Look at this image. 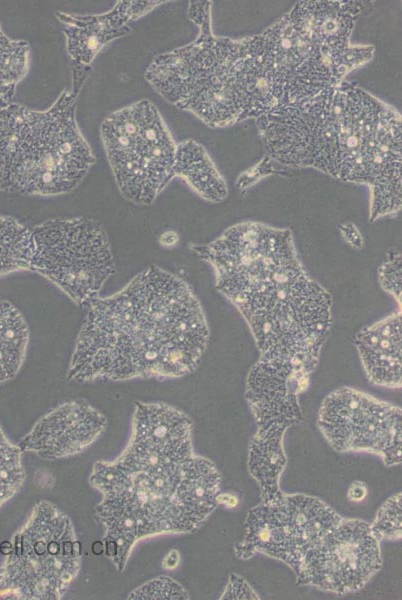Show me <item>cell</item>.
Returning a JSON list of instances; mask_svg holds the SVG:
<instances>
[{
    "label": "cell",
    "instance_id": "obj_1",
    "mask_svg": "<svg viewBox=\"0 0 402 600\" xmlns=\"http://www.w3.org/2000/svg\"><path fill=\"white\" fill-rule=\"evenodd\" d=\"M192 428L174 406L137 401L123 452L94 463L89 482L102 496L95 518L104 554L119 572L140 540L193 532L218 505L220 473L194 454Z\"/></svg>",
    "mask_w": 402,
    "mask_h": 600
},
{
    "label": "cell",
    "instance_id": "obj_2",
    "mask_svg": "<svg viewBox=\"0 0 402 600\" xmlns=\"http://www.w3.org/2000/svg\"><path fill=\"white\" fill-rule=\"evenodd\" d=\"M87 307L67 370L73 382L180 378L197 368L208 345L193 288L159 266Z\"/></svg>",
    "mask_w": 402,
    "mask_h": 600
},
{
    "label": "cell",
    "instance_id": "obj_3",
    "mask_svg": "<svg viewBox=\"0 0 402 600\" xmlns=\"http://www.w3.org/2000/svg\"><path fill=\"white\" fill-rule=\"evenodd\" d=\"M190 249L212 268L216 289L244 318L259 356L315 371L332 325V297L306 271L290 229L243 221Z\"/></svg>",
    "mask_w": 402,
    "mask_h": 600
},
{
    "label": "cell",
    "instance_id": "obj_4",
    "mask_svg": "<svg viewBox=\"0 0 402 600\" xmlns=\"http://www.w3.org/2000/svg\"><path fill=\"white\" fill-rule=\"evenodd\" d=\"M77 95L63 91L46 110L0 109V191L58 196L74 190L95 163L76 121Z\"/></svg>",
    "mask_w": 402,
    "mask_h": 600
},
{
    "label": "cell",
    "instance_id": "obj_5",
    "mask_svg": "<svg viewBox=\"0 0 402 600\" xmlns=\"http://www.w3.org/2000/svg\"><path fill=\"white\" fill-rule=\"evenodd\" d=\"M211 2L191 1L188 17L200 29L186 46L155 56L144 77L165 100L211 127L240 122L234 88L237 41L211 30Z\"/></svg>",
    "mask_w": 402,
    "mask_h": 600
},
{
    "label": "cell",
    "instance_id": "obj_6",
    "mask_svg": "<svg viewBox=\"0 0 402 600\" xmlns=\"http://www.w3.org/2000/svg\"><path fill=\"white\" fill-rule=\"evenodd\" d=\"M81 566V542L69 517L38 501L0 566V599H62Z\"/></svg>",
    "mask_w": 402,
    "mask_h": 600
},
{
    "label": "cell",
    "instance_id": "obj_7",
    "mask_svg": "<svg viewBox=\"0 0 402 600\" xmlns=\"http://www.w3.org/2000/svg\"><path fill=\"white\" fill-rule=\"evenodd\" d=\"M100 131L121 195L137 205L152 204L175 177L177 147L157 107L139 100L110 113Z\"/></svg>",
    "mask_w": 402,
    "mask_h": 600
},
{
    "label": "cell",
    "instance_id": "obj_8",
    "mask_svg": "<svg viewBox=\"0 0 402 600\" xmlns=\"http://www.w3.org/2000/svg\"><path fill=\"white\" fill-rule=\"evenodd\" d=\"M28 270L58 287L74 303L88 306L115 272L108 235L96 220L61 217L30 228Z\"/></svg>",
    "mask_w": 402,
    "mask_h": 600
},
{
    "label": "cell",
    "instance_id": "obj_9",
    "mask_svg": "<svg viewBox=\"0 0 402 600\" xmlns=\"http://www.w3.org/2000/svg\"><path fill=\"white\" fill-rule=\"evenodd\" d=\"M347 81L317 96L277 107L257 119L267 157L293 167H313L332 177Z\"/></svg>",
    "mask_w": 402,
    "mask_h": 600
},
{
    "label": "cell",
    "instance_id": "obj_10",
    "mask_svg": "<svg viewBox=\"0 0 402 600\" xmlns=\"http://www.w3.org/2000/svg\"><path fill=\"white\" fill-rule=\"evenodd\" d=\"M342 517L320 499L285 494L261 502L247 514L244 539L235 546L241 559L255 552L278 559L295 574L307 554Z\"/></svg>",
    "mask_w": 402,
    "mask_h": 600
},
{
    "label": "cell",
    "instance_id": "obj_11",
    "mask_svg": "<svg viewBox=\"0 0 402 600\" xmlns=\"http://www.w3.org/2000/svg\"><path fill=\"white\" fill-rule=\"evenodd\" d=\"M318 427L337 452H369L386 466L402 462L401 408L351 387L329 393L319 408Z\"/></svg>",
    "mask_w": 402,
    "mask_h": 600
},
{
    "label": "cell",
    "instance_id": "obj_12",
    "mask_svg": "<svg viewBox=\"0 0 402 600\" xmlns=\"http://www.w3.org/2000/svg\"><path fill=\"white\" fill-rule=\"evenodd\" d=\"M381 566L370 524L342 518L307 552L296 576L299 584L342 595L363 588Z\"/></svg>",
    "mask_w": 402,
    "mask_h": 600
},
{
    "label": "cell",
    "instance_id": "obj_13",
    "mask_svg": "<svg viewBox=\"0 0 402 600\" xmlns=\"http://www.w3.org/2000/svg\"><path fill=\"white\" fill-rule=\"evenodd\" d=\"M312 372L288 359L259 356L250 368L245 397L257 428H289L302 420L299 396Z\"/></svg>",
    "mask_w": 402,
    "mask_h": 600
},
{
    "label": "cell",
    "instance_id": "obj_14",
    "mask_svg": "<svg viewBox=\"0 0 402 600\" xmlns=\"http://www.w3.org/2000/svg\"><path fill=\"white\" fill-rule=\"evenodd\" d=\"M166 1L120 0L101 14L79 15L57 11L72 67V89L78 96L99 52L111 41L128 34L129 23Z\"/></svg>",
    "mask_w": 402,
    "mask_h": 600
},
{
    "label": "cell",
    "instance_id": "obj_15",
    "mask_svg": "<svg viewBox=\"0 0 402 600\" xmlns=\"http://www.w3.org/2000/svg\"><path fill=\"white\" fill-rule=\"evenodd\" d=\"M106 426L99 410L83 400H69L43 415L18 446L47 460L67 458L88 448Z\"/></svg>",
    "mask_w": 402,
    "mask_h": 600
},
{
    "label": "cell",
    "instance_id": "obj_16",
    "mask_svg": "<svg viewBox=\"0 0 402 600\" xmlns=\"http://www.w3.org/2000/svg\"><path fill=\"white\" fill-rule=\"evenodd\" d=\"M361 184L370 189L371 222L401 209V116L385 104L362 157Z\"/></svg>",
    "mask_w": 402,
    "mask_h": 600
},
{
    "label": "cell",
    "instance_id": "obj_17",
    "mask_svg": "<svg viewBox=\"0 0 402 600\" xmlns=\"http://www.w3.org/2000/svg\"><path fill=\"white\" fill-rule=\"evenodd\" d=\"M368 4L367 1H300L287 14L324 56L335 62H347L357 53V46L349 42L351 32Z\"/></svg>",
    "mask_w": 402,
    "mask_h": 600
},
{
    "label": "cell",
    "instance_id": "obj_18",
    "mask_svg": "<svg viewBox=\"0 0 402 600\" xmlns=\"http://www.w3.org/2000/svg\"><path fill=\"white\" fill-rule=\"evenodd\" d=\"M385 103L348 82L341 114L334 178L361 183L362 157L377 126Z\"/></svg>",
    "mask_w": 402,
    "mask_h": 600
},
{
    "label": "cell",
    "instance_id": "obj_19",
    "mask_svg": "<svg viewBox=\"0 0 402 600\" xmlns=\"http://www.w3.org/2000/svg\"><path fill=\"white\" fill-rule=\"evenodd\" d=\"M353 343L370 383L401 388V311L362 328L354 335Z\"/></svg>",
    "mask_w": 402,
    "mask_h": 600
},
{
    "label": "cell",
    "instance_id": "obj_20",
    "mask_svg": "<svg viewBox=\"0 0 402 600\" xmlns=\"http://www.w3.org/2000/svg\"><path fill=\"white\" fill-rule=\"evenodd\" d=\"M234 88L240 121L258 119L281 105V94L270 66L252 36L237 41Z\"/></svg>",
    "mask_w": 402,
    "mask_h": 600
},
{
    "label": "cell",
    "instance_id": "obj_21",
    "mask_svg": "<svg viewBox=\"0 0 402 600\" xmlns=\"http://www.w3.org/2000/svg\"><path fill=\"white\" fill-rule=\"evenodd\" d=\"M287 428L269 427L257 429L250 446L248 470L261 489V502H271L283 492L279 478L287 459L283 447V436Z\"/></svg>",
    "mask_w": 402,
    "mask_h": 600
},
{
    "label": "cell",
    "instance_id": "obj_22",
    "mask_svg": "<svg viewBox=\"0 0 402 600\" xmlns=\"http://www.w3.org/2000/svg\"><path fill=\"white\" fill-rule=\"evenodd\" d=\"M173 172L208 201L222 202L228 195L226 182L208 153L192 139L177 144Z\"/></svg>",
    "mask_w": 402,
    "mask_h": 600
},
{
    "label": "cell",
    "instance_id": "obj_23",
    "mask_svg": "<svg viewBox=\"0 0 402 600\" xmlns=\"http://www.w3.org/2000/svg\"><path fill=\"white\" fill-rule=\"evenodd\" d=\"M29 344V328L22 313L10 302L0 300V383L20 371Z\"/></svg>",
    "mask_w": 402,
    "mask_h": 600
},
{
    "label": "cell",
    "instance_id": "obj_24",
    "mask_svg": "<svg viewBox=\"0 0 402 600\" xmlns=\"http://www.w3.org/2000/svg\"><path fill=\"white\" fill-rule=\"evenodd\" d=\"M29 59L28 42L10 39L0 26V109L12 103L16 87L28 71Z\"/></svg>",
    "mask_w": 402,
    "mask_h": 600
},
{
    "label": "cell",
    "instance_id": "obj_25",
    "mask_svg": "<svg viewBox=\"0 0 402 600\" xmlns=\"http://www.w3.org/2000/svg\"><path fill=\"white\" fill-rule=\"evenodd\" d=\"M30 228L15 218L0 215V276L28 270Z\"/></svg>",
    "mask_w": 402,
    "mask_h": 600
},
{
    "label": "cell",
    "instance_id": "obj_26",
    "mask_svg": "<svg viewBox=\"0 0 402 600\" xmlns=\"http://www.w3.org/2000/svg\"><path fill=\"white\" fill-rule=\"evenodd\" d=\"M24 480L22 450L7 439L0 427V507L18 492Z\"/></svg>",
    "mask_w": 402,
    "mask_h": 600
},
{
    "label": "cell",
    "instance_id": "obj_27",
    "mask_svg": "<svg viewBox=\"0 0 402 600\" xmlns=\"http://www.w3.org/2000/svg\"><path fill=\"white\" fill-rule=\"evenodd\" d=\"M374 536L379 540L399 541L402 537L401 492L389 497L377 511L370 524Z\"/></svg>",
    "mask_w": 402,
    "mask_h": 600
},
{
    "label": "cell",
    "instance_id": "obj_28",
    "mask_svg": "<svg viewBox=\"0 0 402 600\" xmlns=\"http://www.w3.org/2000/svg\"><path fill=\"white\" fill-rule=\"evenodd\" d=\"M128 599H173L187 600L189 595L184 587L174 579L160 576L149 580L133 590Z\"/></svg>",
    "mask_w": 402,
    "mask_h": 600
},
{
    "label": "cell",
    "instance_id": "obj_29",
    "mask_svg": "<svg viewBox=\"0 0 402 600\" xmlns=\"http://www.w3.org/2000/svg\"><path fill=\"white\" fill-rule=\"evenodd\" d=\"M382 289L401 305V253L397 249L387 252L378 269Z\"/></svg>",
    "mask_w": 402,
    "mask_h": 600
},
{
    "label": "cell",
    "instance_id": "obj_30",
    "mask_svg": "<svg viewBox=\"0 0 402 600\" xmlns=\"http://www.w3.org/2000/svg\"><path fill=\"white\" fill-rule=\"evenodd\" d=\"M220 599H259V596L243 577L233 573Z\"/></svg>",
    "mask_w": 402,
    "mask_h": 600
},
{
    "label": "cell",
    "instance_id": "obj_31",
    "mask_svg": "<svg viewBox=\"0 0 402 600\" xmlns=\"http://www.w3.org/2000/svg\"><path fill=\"white\" fill-rule=\"evenodd\" d=\"M272 170L271 159L267 157L257 164L254 168L246 171L239 177L238 186L239 188H245L257 181L262 176L270 173Z\"/></svg>",
    "mask_w": 402,
    "mask_h": 600
},
{
    "label": "cell",
    "instance_id": "obj_32",
    "mask_svg": "<svg viewBox=\"0 0 402 600\" xmlns=\"http://www.w3.org/2000/svg\"><path fill=\"white\" fill-rule=\"evenodd\" d=\"M339 230L347 244L358 250L363 248L364 241L362 235L353 223L347 222L341 224Z\"/></svg>",
    "mask_w": 402,
    "mask_h": 600
},
{
    "label": "cell",
    "instance_id": "obj_33",
    "mask_svg": "<svg viewBox=\"0 0 402 600\" xmlns=\"http://www.w3.org/2000/svg\"><path fill=\"white\" fill-rule=\"evenodd\" d=\"M367 495V488L363 482H353L347 491V497L352 502H360L365 499Z\"/></svg>",
    "mask_w": 402,
    "mask_h": 600
},
{
    "label": "cell",
    "instance_id": "obj_34",
    "mask_svg": "<svg viewBox=\"0 0 402 600\" xmlns=\"http://www.w3.org/2000/svg\"><path fill=\"white\" fill-rule=\"evenodd\" d=\"M180 562V553L174 548L164 557L162 561V567L166 570L175 569Z\"/></svg>",
    "mask_w": 402,
    "mask_h": 600
},
{
    "label": "cell",
    "instance_id": "obj_35",
    "mask_svg": "<svg viewBox=\"0 0 402 600\" xmlns=\"http://www.w3.org/2000/svg\"><path fill=\"white\" fill-rule=\"evenodd\" d=\"M217 503L233 508L238 504V498L230 493H220L217 495Z\"/></svg>",
    "mask_w": 402,
    "mask_h": 600
},
{
    "label": "cell",
    "instance_id": "obj_36",
    "mask_svg": "<svg viewBox=\"0 0 402 600\" xmlns=\"http://www.w3.org/2000/svg\"><path fill=\"white\" fill-rule=\"evenodd\" d=\"M178 241V235L174 231H167L160 237V243L164 246H171Z\"/></svg>",
    "mask_w": 402,
    "mask_h": 600
}]
</instances>
